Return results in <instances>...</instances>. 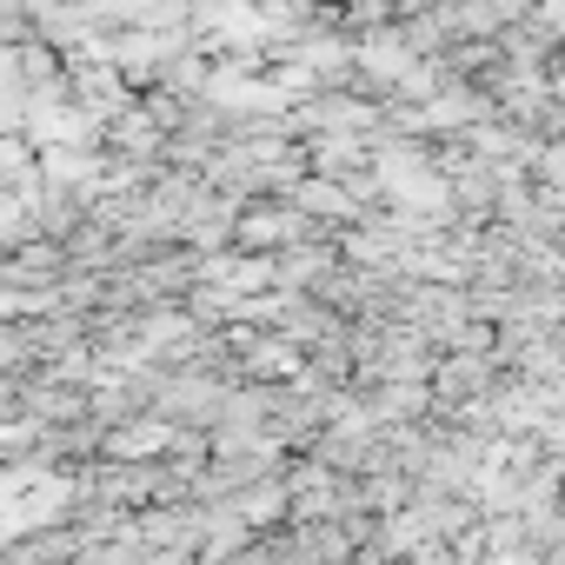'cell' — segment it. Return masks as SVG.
<instances>
[{"label":"cell","instance_id":"obj_1","mask_svg":"<svg viewBox=\"0 0 565 565\" xmlns=\"http://www.w3.org/2000/svg\"><path fill=\"white\" fill-rule=\"evenodd\" d=\"M61 499H67V486H61L54 472H34V466L0 472V545L21 539V532H34L41 519H54Z\"/></svg>","mask_w":565,"mask_h":565}]
</instances>
